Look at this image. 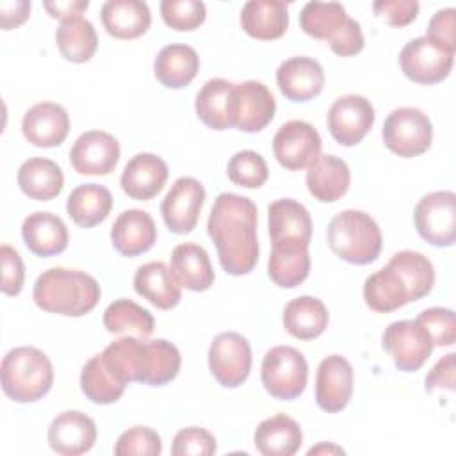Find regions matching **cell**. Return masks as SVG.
I'll list each match as a JSON object with an SVG mask.
<instances>
[{
  "label": "cell",
  "instance_id": "31",
  "mask_svg": "<svg viewBox=\"0 0 456 456\" xmlns=\"http://www.w3.org/2000/svg\"><path fill=\"white\" fill-rule=\"evenodd\" d=\"M253 444L264 456H292L303 444V433L292 417L276 413L256 426Z\"/></svg>",
  "mask_w": 456,
  "mask_h": 456
},
{
  "label": "cell",
  "instance_id": "8",
  "mask_svg": "<svg viewBox=\"0 0 456 456\" xmlns=\"http://www.w3.org/2000/svg\"><path fill=\"white\" fill-rule=\"evenodd\" d=\"M381 137L392 153L410 159L429 150L433 141V125L428 114L420 109L399 107L387 116Z\"/></svg>",
  "mask_w": 456,
  "mask_h": 456
},
{
  "label": "cell",
  "instance_id": "50",
  "mask_svg": "<svg viewBox=\"0 0 456 456\" xmlns=\"http://www.w3.org/2000/svg\"><path fill=\"white\" fill-rule=\"evenodd\" d=\"M372 9L378 18L392 27L410 25L419 14L417 0H376Z\"/></svg>",
  "mask_w": 456,
  "mask_h": 456
},
{
  "label": "cell",
  "instance_id": "40",
  "mask_svg": "<svg viewBox=\"0 0 456 456\" xmlns=\"http://www.w3.org/2000/svg\"><path fill=\"white\" fill-rule=\"evenodd\" d=\"M390 265L403 280L408 290V301H417L428 296L435 283V269L428 256L419 251L403 249L392 255Z\"/></svg>",
  "mask_w": 456,
  "mask_h": 456
},
{
  "label": "cell",
  "instance_id": "6",
  "mask_svg": "<svg viewBox=\"0 0 456 456\" xmlns=\"http://www.w3.org/2000/svg\"><path fill=\"white\" fill-rule=\"evenodd\" d=\"M383 237L378 223L362 210H342L328 224V246L342 260L356 265L374 262Z\"/></svg>",
  "mask_w": 456,
  "mask_h": 456
},
{
  "label": "cell",
  "instance_id": "26",
  "mask_svg": "<svg viewBox=\"0 0 456 456\" xmlns=\"http://www.w3.org/2000/svg\"><path fill=\"white\" fill-rule=\"evenodd\" d=\"M351 183V171L346 160L335 155H319L306 167V187L308 192L322 201L333 203L340 200Z\"/></svg>",
  "mask_w": 456,
  "mask_h": 456
},
{
  "label": "cell",
  "instance_id": "10",
  "mask_svg": "<svg viewBox=\"0 0 456 456\" xmlns=\"http://www.w3.org/2000/svg\"><path fill=\"white\" fill-rule=\"evenodd\" d=\"M383 349L392 356L394 365L404 372L419 370L433 353V338L417 321H395L383 331Z\"/></svg>",
  "mask_w": 456,
  "mask_h": 456
},
{
  "label": "cell",
  "instance_id": "22",
  "mask_svg": "<svg viewBox=\"0 0 456 456\" xmlns=\"http://www.w3.org/2000/svg\"><path fill=\"white\" fill-rule=\"evenodd\" d=\"M167 175V164L159 155L137 153L126 162L119 183L128 198L148 201L162 191Z\"/></svg>",
  "mask_w": 456,
  "mask_h": 456
},
{
  "label": "cell",
  "instance_id": "12",
  "mask_svg": "<svg viewBox=\"0 0 456 456\" xmlns=\"http://www.w3.org/2000/svg\"><path fill=\"white\" fill-rule=\"evenodd\" d=\"M454 62V53L433 43L426 36L408 41L399 53V66L403 73L424 86L438 84L449 77Z\"/></svg>",
  "mask_w": 456,
  "mask_h": 456
},
{
  "label": "cell",
  "instance_id": "25",
  "mask_svg": "<svg viewBox=\"0 0 456 456\" xmlns=\"http://www.w3.org/2000/svg\"><path fill=\"white\" fill-rule=\"evenodd\" d=\"M194 107L198 118L208 128H232L235 112V84L224 78L207 80L196 94Z\"/></svg>",
  "mask_w": 456,
  "mask_h": 456
},
{
  "label": "cell",
  "instance_id": "45",
  "mask_svg": "<svg viewBox=\"0 0 456 456\" xmlns=\"http://www.w3.org/2000/svg\"><path fill=\"white\" fill-rule=\"evenodd\" d=\"M162 452L160 435L148 426H134L123 431L114 445L116 456H159Z\"/></svg>",
  "mask_w": 456,
  "mask_h": 456
},
{
  "label": "cell",
  "instance_id": "32",
  "mask_svg": "<svg viewBox=\"0 0 456 456\" xmlns=\"http://www.w3.org/2000/svg\"><path fill=\"white\" fill-rule=\"evenodd\" d=\"M171 273L180 283L194 292L208 290L214 283V269L205 248L194 242H183L171 251Z\"/></svg>",
  "mask_w": 456,
  "mask_h": 456
},
{
  "label": "cell",
  "instance_id": "35",
  "mask_svg": "<svg viewBox=\"0 0 456 456\" xmlns=\"http://www.w3.org/2000/svg\"><path fill=\"white\" fill-rule=\"evenodd\" d=\"M330 314L326 305L314 296H299L290 299L283 308L285 330L299 340H312L328 328Z\"/></svg>",
  "mask_w": 456,
  "mask_h": 456
},
{
  "label": "cell",
  "instance_id": "36",
  "mask_svg": "<svg viewBox=\"0 0 456 456\" xmlns=\"http://www.w3.org/2000/svg\"><path fill=\"white\" fill-rule=\"evenodd\" d=\"M269 235L273 240L290 239L310 244L312 240V217L310 212L299 201L292 198H281L269 205Z\"/></svg>",
  "mask_w": 456,
  "mask_h": 456
},
{
  "label": "cell",
  "instance_id": "18",
  "mask_svg": "<svg viewBox=\"0 0 456 456\" xmlns=\"http://www.w3.org/2000/svg\"><path fill=\"white\" fill-rule=\"evenodd\" d=\"M276 102L269 87L258 80L235 84L233 126L242 132H260L274 118Z\"/></svg>",
  "mask_w": 456,
  "mask_h": 456
},
{
  "label": "cell",
  "instance_id": "47",
  "mask_svg": "<svg viewBox=\"0 0 456 456\" xmlns=\"http://www.w3.org/2000/svg\"><path fill=\"white\" fill-rule=\"evenodd\" d=\"M217 449L216 438L210 431L203 428H183L180 429L171 445L173 456H210Z\"/></svg>",
  "mask_w": 456,
  "mask_h": 456
},
{
  "label": "cell",
  "instance_id": "9",
  "mask_svg": "<svg viewBox=\"0 0 456 456\" xmlns=\"http://www.w3.org/2000/svg\"><path fill=\"white\" fill-rule=\"evenodd\" d=\"M417 233L433 246L449 248L456 239V194L435 191L422 196L415 207Z\"/></svg>",
  "mask_w": 456,
  "mask_h": 456
},
{
  "label": "cell",
  "instance_id": "13",
  "mask_svg": "<svg viewBox=\"0 0 456 456\" xmlns=\"http://www.w3.org/2000/svg\"><path fill=\"white\" fill-rule=\"evenodd\" d=\"M205 196L200 180L192 176L176 178L160 203V214L169 232L176 235L191 233L198 224Z\"/></svg>",
  "mask_w": 456,
  "mask_h": 456
},
{
  "label": "cell",
  "instance_id": "15",
  "mask_svg": "<svg viewBox=\"0 0 456 456\" xmlns=\"http://www.w3.org/2000/svg\"><path fill=\"white\" fill-rule=\"evenodd\" d=\"M376 112L372 103L360 94L337 98L328 110V130L342 146L358 144L372 128Z\"/></svg>",
  "mask_w": 456,
  "mask_h": 456
},
{
  "label": "cell",
  "instance_id": "24",
  "mask_svg": "<svg viewBox=\"0 0 456 456\" xmlns=\"http://www.w3.org/2000/svg\"><path fill=\"white\" fill-rule=\"evenodd\" d=\"M310 255L308 244L303 240H273V249L267 262V274L274 285L294 289L308 278Z\"/></svg>",
  "mask_w": 456,
  "mask_h": 456
},
{
  "label": "cell",
  "instance_id": "48",
  "mask_svg": "<svg viewBox=\"0 0 456 456\" xmlns=\"http://www.w3.org/2000/svg\"><path fill=\"white\" fill-rule=\"evenodd\" d=\"M0 258H2V285H0V289L5 296H18L25 283L23 260H21L20 253L9 244H2Z\"/></svg>",
  "mask_w": 456,
  "mask_h": 456
},
{
  "label": "cell",
  "instance_id": "23",
  "mask_svg": "<svg viewBox=\"0 0 456 456\" xmlns=\"http://www.w3.org/2000/svg\"><path fill=\"white\" fill-rule=\"evenodd\" d=\"M110 240L119 255L139 256L151 249L157 240L155 221L146 210L128 208L116 217L110 228Z\"/></svg>",
  "mask_w": 456,
  "mask_h": 456
},
{
  "label": "cell",
  "instance_id": "44",
  "mask_svg": "<svg viewBox=\"0 0 456 456\" xmlns=\"http://www.w3.org/2000/svg\"><path fill=\"white\" fill-rule=\"evenodd\" d=\"M160 14L175 30H194L205 21L207 7L200 0H162Z\"/></svg>",
  "mask_w": 456,
  "mask_h": 456
},
{
  "label": "cell",
  "instance_id": "1",
  "mask_svg": "<svg viewBox=\"0 0 456 456\" xmlns=\"http://www.w3.org/2000/svg\"><path fill=\"white\" fill-rule=\"evenodd\" d=\"M256 205L233 192H221L210 210L207 232L216 244L221 267L232 276L253 271L258 262Z\"/></svg>",
  "mask_w": 456,
  "mask_h": 456
},
{
  "label": "cell",
  "instance_id": "14",
  "mask_svg": "<svg viewBox=\"0 0 456 456\" xmlns=\"http://www.w3.org/2000/svg\"><path fill=\"white\" fill-rule=\"evenodd\" d=\"M322 141L314 125L290 119L283 123L273 139V151L280 166L290 171L308 167L321 155Z\"/></svg>",
  "mask_w": 456,
  "mask_h": 456
},
{
  "label": "cell",
  "instance_id": "42",
  "mask_svg": "<svg viewBox=\"0 0 456 456\" xmlns=\"http://www.w3.org/2000/svg\"><path fill=\"white\" fill-rule=\"evenodd\" d=\"M80 388L84 395L96 404H112L123 395L126 383L119 381L109 367L103 363L100 354H94L82 367Z\"/></svg>",
  "mask_w": 456,
  "mask_h": 456
},
{
  "label": "cell",
  "instance_id": "52",
  "mask_svg": "<svg viewBox=\"0 0 456 456\" xmlns=\"http://www.w3.org/2000/svg\"><path fill=\"white\" fill-rule=\"evenodd\" d=\"M30 12V2L27 0H4L0 2V25L4 30L20 27Z\"/></svg>",
  "mask_w": 456,
  "mask_h": 456
},
{
  "label": "cell",
  "instance_id": "17",
  "mask_svg": "<svg viewBox=\"0 0 456 456\" xmlns=\"http://www.w3.org/2000/svg\"><path fill=\"white\" fill-rule=\"evenodd\" d=\"M354 385V372L351 363L340 354L326 356L315 374V403L322 411H342L351 395Z\"/></svg>",
  "mask_w": 456,
  "mask_h": 456
},
{
  "label": "cell",
  "instance_id": "11",
  "mask_svg": "<svg viewBox=\"0 0 456 456\" xmlns=\"http://www.w3.org/2000/svg\"><path fill=\"white\" fill-rule=\"evenodd\" d=\"M208 369L224 388L242 385L251 370V346L248 338L235 331L214 337L208 347Z\"/></svg>",
  "mask_w": 456,
  "mask_h": 456
},
{
  "label": "cell",
  "instance_id": "3",
  "mask_svg": "<svg viewBox=\"0 0 456 456\" xmlns=\"http://www.w3.org/2000/svg\"><path fill=\"white\" fill-rule=\"evenodd\" d=\"M102 289L96 278L84 271L52 267L43 271L32 289L34 303L50 314L82 317L100 301Z\"/></svg>",
  "mask_w": 456,
  "mask_h": 456
},
{
  "label": "cell",
  "instance_id": "21",
  "mask_svg": "<svg viewBox=\"0 0 456 456\" xmlns=\"http://www.w3.org/2000/svg\"><path fill=\"white\" fill-rule=\"evenodd\" d=\"M276 84L287 100L308 102L322 91L324 69L312 57H290L278 66Z\"/></svg>",
  "mask_w": 456,
  "mask_h": 456
},
{
  "label": "cell",
  "instance_id": "46",
  "mask_svg": "<svg viewBox=\"0 0 456 456\" xmlns=\"http://www.w3.org/2000/svg\"><path fill=\"white\" fill-rule=\"evenodd\" d=\"M415 321L420 322L428 330L435 346L447 347V346L454 344V340H456V317H454V312L451 308H442V306L426 308L417 315Z\"/></svg>",
  "mask_w": 456,
  "mask_h": 456
},
{
  "label": "cell",
  "instance_id": "16",
  "mask_svg": "<svg viewBox=\"0 0 456 456\" xmlns=\"http://www.w3.org/2000/svg\"><path fill=\"white\" fill-rule=\"evenodd\" d=\"M119 141L103 130H87L77 137L69 150L71 167L78 175H109L119 160Z\"/></svg>",
  "mask_w": 456,
  "mask_h": 456
},
{
  "label": "cell",
  "instance_id": "39",
  "mask_svg": "<svg viewBox=\"0 0 456 456\" xmlns=\"http://www.w3.org/2000/svg\"><path fill=\"white\" fill-rule=\"evenodd\" d=\"M363 299L365 305L378 314H388L410 303L406 285L390 265L367 276L363 283Z\"/></svg>",
  "mask_w": 456,
  "mask_h": 456
},
{
  "label": "cell",
  "instance_id": "30",
  "mask_svg": "<svg viewBox=\"0 0 456 456\" xmlns=\"http://www.w3.org/2000/svg\"><path fill=\"white\" fill-rule=\"evenodd\" d=\"M134 289L160 310H171L182 299V287L164 262H148L137 267Z\"/></svg>",
  "mask_w": 456,
  "mask_h": 456
},
{
  "label": "cell",
  "instance_id": "33",
  "mask_svg": "<svg viewBox=\"0 0 456 456\" xmlns=\"http://www.w3.org/2000/svg\"><path fill=\"white\" fill-rule=\"evenodd\" d=\"M200 71V57L189 45L171 43L160 48L153 62L155 78L169 87L180 89L189 86Z\"/></svg>",
  "mask_w": 456,
  "mask_h": 456
},
{
  "label": "cell",
  "instance_id": "19",
  "mask_svg": "<svg viewBox=\"0 0 456 456\" xmlns=\"http://www.w3.org/2000/svg\"><path fill=\"white\" fill-rule=\"evenodd\" d=\"M96 442L94 420L78 411L68 410L59 413L48 428V444L52 451L62 456H78L93 449Z\"/></svg>",
  "mask_w": 456,
  "mask_h": 456
},
{
  "label": "cell",
  "instance_id": "43",
  "mask_svg": "<svg viewBox=\"0 0 456 456\" xmlns=\"http://www.w3.org/2000/svg\"><path fill=\"white\" fill-rule=\"evenodd\" d=\"M228 178L246 189H258L269 178V167L264 157L253 150H242L232 155L226 166Z\"/></svg>",
  "mask_w": 456,
  "mask_h": 456
},
{
  "label": "cell",
  "instance_id": "28",
  "mask_svg": "<svg viewBox=\"0 0 456 456\" xmlns=\"http://www.w3.org/2000/svg\"><path fill=\"white\" fill-rule=\"evenodd\" d=\"M240 27L255 39H278L289 27V4L283 0H249L242 5Z\"/></svg>",
  "mask_w": 456,
  "mask_h": 456
},
{
  "label": "cell",
  "instance_id": "54",
  "mask_svg": "<svg viewBox=\"0 0 456 456\" xmlns=\"http://www.w3.org/2000/svg\"><path fill=\"white\" fill-rule=\"evenodd\" d=\"M324 452H335V454H344V449L337 447V445H331V444H321L317 447H312L308 451V456H314V454H324Z\"/></svg>",
  "mask_w": 456,
  "mask_h": 456
},
{
  "label": "cell",
  "instance_id": "53",
  "mask_svg": "<svg viewBox=\"0 0 456 456\" xmlns=\"http://www.w3.org/2000/svg\"><path fill=\"white\" fill-rule=\"evenodd\" d=\"M43 5L52 18H59L62 21L66 18L82 14L89 7V2L87 0H68V2L57 0V2H45Z\"/></svg>",
  "mask_w": 456,
  "mask_h": 456
},
{
  "label": "cell",
  "instance_id": "38",
  "mask_svg": "<svg viewBox=\"0 0 456 456\" xmlns=\"http://www.w3.org/2000/svg\"><path fill=\"white\" fill-rule=\"evenodd\" d=\"M55 43L61 55L71 62H87L98 48L94 25L82 14L61 21L55 32Z\"/></svg>",
  "mask_w": 456,
  "mask_h": 456
},
{
  "label": "cell",
  "instance_id": "27",
  "mask_svg": "<svg viewBox=\"0 0 456 456\" xmlns=\"http://www.w3.org/2000/svg\"><path fill=\"white\" fill-rule=\"evenodd\" d=\"M21 237L28 251L37 256H53L68 248V228L52 212H34L23 219Z\"/></svg>",
  "mask_w": 456,
  "mask_h": 456
},
{
  "label": "cell",
  "instance_id": "49",
  "mask_svg": "<svg viewBox=\"0 0 456 456\" xmlns=\"http://www.w3.org/2000/svg\"><path fill=\"white\" fill-rule=\"evenodd\" d=\"M426 37L440 45L447 52H456V9L445 7L433 14L428 23Z\"/></svg>",
  "mask_w": 456,
  "mask_h": 456
},
{
  "label": "cell",
  "instance_id": "37",
  "mask_svg": "<svg viewBox=\"0 0 456 456\" xmlns=\"http://www.w3.org/2000/svg\"><path fill=\"white\" fill-rule=\"evenodd\" d=\"M71 221L82 228H93L107 219L112 210V194L105 185L82 183L75 187L66 201Z\"/></svg>",
  "mask_w": 456,
  "mask_h": 456
},
{
  "label": "cell",
  "instance_id": "4",
  "mask_svg": "<svg viewBox=\"0 0 456 456\" xmlns=\"http://www.w3.org/2000/svg\"><path fill=\"white\" fill-rule=\"evenodd\" d=\"M2 390L16 403H34L53 385L50 358L37 347L21 346L7 351L0 365Z\"/></svg>",
  "mask_w": 456,
  "mask_h": 456
},
{
  "label": "cell",
  "instance_id": "34",
  "mask_svg": "<svg viewBox=\"0 0 456 456\" xmlns=\"http://www.w3.org/2000/svg\"><path fill=\"white\" fill-rule=\"evenodd\" d=\"M16 178L21 192L36 201L53 200L64 187V175L61 166L45 157L27 159L20 166Z\"/></svg>",
  "mask_w": 456,
  "mask_h": 456
},
{
  "label": "cell",
  "instance_id": "20",
  "mask_svg": "<svg viewBox=\"0 0 456 456\" xmlns=\"http://www.w3.org/2000/svg\"><path fill=\"white\" fill-rule=\"evenodd\" d=\"M25 139L37 148H53L64 142L69 132V114L53 102H39L32 105L21 121Z\"/></svg>",
  "mask_w": 456,
  "mask_h": 456
},
{
  "label": "cell",
  "instance_id": "2",
  "mask_svg": "<svg viewBox=\"0 0 456 456\" xmlns=\"http://www.w3.org/2000/svg\"><path fill=\"white\" fill-rule=\"evenodd\" d=\"M100 356L109 370L126 385L137 381L162 387L178 376L182 365L180 351L169 340H144L134 335L110 342Z\"/></svg>",
  "mask_w": 456,
  "mask_h": 456
},
{
  "label": "cell",
  "instance_id": "29",
  "mask_svg": "<svg viewBox=\"0 0 456 456\" xmlns=\"http://www.w3.org/2000/svg\"><path fill=\"white\" fill-rule=\"evenodd\" d=\"M105 30L116 39H135L151 25V12L142 0H107L100 11Z\"/></svg>",
  "mask_w": 456,
  "mask_h": 456
},
{
  "label": "cell",
  "instance_id": "5",
  "mask_svg": "<svg viewBox=\"0 0 456 456\" xmlns=\"http://www.w3.org/2000/svg\"><path fill=\"white\" fill-rule=\"evenodd\" d=\"M299 25L314 39H324L340 57L362 52L365 39L362 27L338 2H308L299 12Z\"/></svg>",
  "mask_w": 456,
  "mask_h": 456
},
{
  "label": "cell",
  "instance_id": "41",
  "mask_svg": "<svg viewBox=\"0 0 456 456\" xmlns=\"http://www.w3.org/2000/svg\"><path fill=\"white\" fill-rule=\"evenodd\" d=\"M103 326L110 333H126L139 338H148L155 330V319L150 310L132 299L121 297L112 301L103 312Z\"/></svg>",
  "mask_w": 456,
  "mask_h": 456
},
{
  "label": "cell",
  "instance_id": "51",
  "mask_svg": "<svg viewBox=\"0 0 456 456\" xmlns=\"http://www.w3.org/2000/svg\"><path fill=\"white\" fill-rule=\"evenodd\" d=\"M454 369H456V354L449 353L442 356L435 367L426 376V392H433L435 388L454 390Z\"/></svg>",
  "mask_w": 456,
  "mask_h": 456
},
{
  "label": "cell",
  "instance_id": "7",
  "mask_svg": "<svg viewBox=\"0 0 456 456\" xmlns=\"http://www.w3.org/2000/svg\"><path fill=\"white\" fill-rule=\"evenodd\" d=\"M260 378L264 388L274 399L292 401L306 388V358L292 346H274L264 354Z\"/></svg>",
  "mask_w": 456,
  "mask_h": 456
}]
</instances>
